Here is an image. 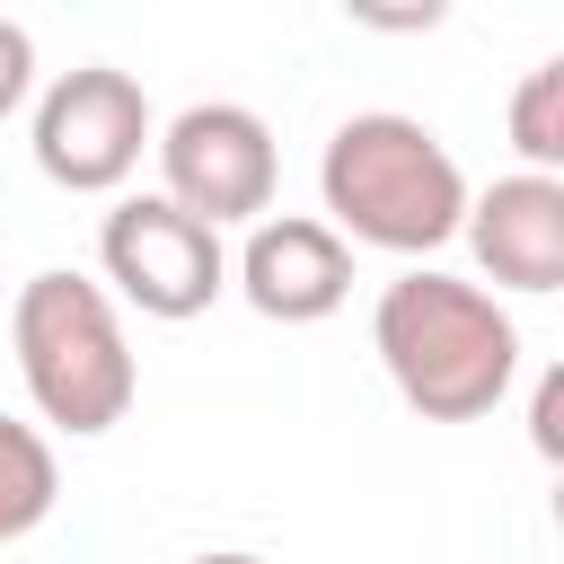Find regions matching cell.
I'll return each instance as SVG.
<instances>
[{"label": "cell", "mask_w": 564, "mask_h": 564, "mask_svg": "<svg viewBox=\"0 0 564 564\" xmlns=\"http://www.w3.org/2000/svg\"><path fill=\"white\" fill-rule=\"evenodd\" d=\"M370 352L423 423H476L520 379V326L485 282L405 264L370 308Z\"/></svg>", "instance_id": "cell-1"}, {"label": "cell", "mask_w": 564, "mask_h": 564, "mask_svg": "<svg viewBox=\"0 0 564 564\" xmlns=\"http://www.w3.org/2000/svg\"><path fill=\"white\" fill-rule=\"evenodd\" d=\"M317 194H326V229L344 247H388V256H432L467 220V176H458L449 141L388 106L344 115L326 132Z\"/></svg>", "instance_id": "cell-2"}, {"label": "cell", "mask_w": 564, "mask_h": 564, "mask_svg": "<svg viewBox=\"0 0 564 564\" xmlns=\"http://www.w3.org/2000/svg\"><path fill=\"white\" fill-rule=\"evenodd\" d=\"M9 352H18V379L35 397V414L70 441H97L132 414L141 397V370H132V344H123V317H115V291L88 282V273H26L18 300H9Z\"/></svg>", "instance_id": "cell-3"}, {"label": "cell", "mask_w": 564, "mask_h": 564, "mask_svg": "<svg viewBox=\"0 0 564 564\" xmlns=\"http://www.w3.org/2000/svg\"><path fill=\"white\" fill-rule=\"evenodd\" d=\"M159 194L176 212H194L203 229H256L273 212V185H282V150H273V123L256 106H229V97H203L185 106L176 123H159Z\"/></svg>", "instance_id": "cell-4"}, {"label": "cell", "mask_w": 564, "mask_h": 564, "mask_svg": "<svg viewBox=\"0 0 564 564\" xmlns=\"http://www.w3.org/2000/svg\"><path fill=\"white\" fill-rule=\"evenodd\" d=\"M150 141H159L150 97H141V79L115 70V62H79V70H62V79L35 97V167H44L62 194H115V185L141 167Z\"/></svg>", "instance_id": "cell-5"}, {"label": "cell", "mask_w": 564, "mask_h": 564, "mask_svg": "<svg viewBox=\"0 0 564 564\" xmlns=\"http://www.w3.org/2000/svg\"><path fill=\"white\" fill-rule=\"evenodd\" d=\"M97 264H106V282H115L141 317H167V326L203 317V308L229 291V247H220V229H203V220L176 212L167 194H123V203L106 212V229H97Z\"/></svg>", "instance_id": "cell-6"}, {"label": "cell", "mask_w": 564, "mask_h": 564, "mask_svg": "<svg viewBox=\"0 0 564 564\" xmlns=\"http://www.w3.org/2000/svg\"><path fill=\"white\" fill-rule=\"evenodd\" d=\"M238 291L273 326H317L352 300V247L308 212H264L238 247Z\"/></svg>", "instance_id": "cell-7"}, {"label": "cell", "mask_w": 564, "mask_h": 564, "mask_svg": "<svg viewBox=\"0 0 564 564\" xmlns=\"http://www.w3.org/2000/svg\"><path fill=\"white\" fill-rule=\"evenodd\" d=\"M458 238L502 291H564V176H494L485 194H467Z\"/></svg>", "instance_id": "cell-8"}, {"label": "cell", "mask_w": 564, "mask_h": 564, "mask_svg": "<svg viewBox=\"0 0 564 564\" xmlns=\"http://www.w3.org/2000/svg\"><path fill=\"white\" fill-rule=\"evenodd\" d=\"M62 502V467H53V441L18 414H0V538H26L44 529Z\"/></svg>", "instance_id": "cell-9"}, {"label": "cell", "mask_w": 564, "mask_h": 564, "mask_svg": "<svg viewBox=\"0 0 564 564\" xmlns=\"http://www.w3.org/2000/svg\"><path fill=\"white\" fill-rule=\"evenodd\" d=\"M511 150L529 159V176L564 167V62L520 70V88H511Z\"/></svg>", "instance_id": "cell-10"}, {"label": "cell", "mask_w": 564, "mask_h": 564, "mask_svg": "<svg viewBox=\"0 0 564 564\" xmlns=\"http://www.w3.org/2000/svg\"><path fill=\"white\" fill-rule=\"evenodd\" d=\"M26 97H35V35H26L18 18H0V123H9Z\"/></svg>", "instance_id": "cell-11"}, {"label": "cell", "mask_w": 564, "mask_h": 564, "mask_svg": "<svg viewBox=\"0 0 564 564\" xmlns=\"http://www.w3.org/2000/svg\"><path fill=\"white\" fill-rule=\"evenodd\" d=\"M194 564H264V555H247V546H212V555H194Z\"/></svg>", "instance_id": "cell-12"}]
</instances>
